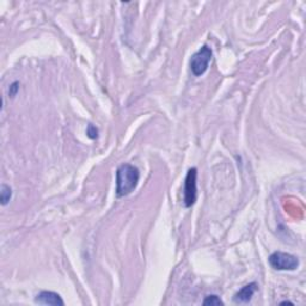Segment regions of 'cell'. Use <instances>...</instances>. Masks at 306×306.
I'll list each match as a JSON object with an SVG mask.
<instances>
[{"label":"cell","instance_id":"6da1fadb","mask_svg":"<svg viewBox=\"0 0 306 306\" xmlns=\"http://www.w3.org/2000/svg\"><path fill=\"white\" fill-rule=\"evenodd\" d=\"M139 180L140 172L137 166L128 163L120 165L116 170V196L123 198L129 195L137 188Z\"/></svg>","mask_w":306,"mask_h":306},{"label":"cell","instance_id":"7a4b0ae2","mask_svg":"<svg viewBox=\"0 0 306 306\" xmlns=\"http://www.w3.org/2000/svg\"><path fill=\"white\" fill-rule=\"evenodd\" d=\"M213 56L212 49L207 45L202 46L190 59V70L195 77H200L208 69Z\"/></svg>","mask_w":306,"mask_h":306},{"label":"cell","instance_id":"3957f363","mask_svg":"<svg viewBox=\"0 0 306 306\" xmlns=\"http://www.w3.org/2000/svg\"><path fill=\"white\" fill-rule=\"evenodd\" d=\"M269 265L275 270H295L300 265L297 256L282 251H275L269 256Z\"/></svg>","mask_w":306,"mask_h":306},{"label":"cell","instance_id":"277c9868","mask_svg":"<svg viewBox=\"0 0 306 306\" xmlns=\"http://www.w3.org/2000/svg\"><path fill=\"white\" fill-rule=\"evenodd\" d=\"M198 170L191 168L188 170L186 180H184V206L189 208L196 202L198 199Z\"/></svg>","mask_w":306,"mask_h":306},{"label":"cell","instance_id":"5b68a950","mask_svg":"<svg viewBox=\"0 0 306 306\" xmlns=\"http://www.w3.org/2000/svg\"><path fill=\"white\" fill-rule=\"evenodd\" d=\"M35 302L40 305H52V306H63L65 301L62 300L61 295L52 291H42L36 295Z\"/></svg>","mask_w":306,"mask_h":306},{"label":"cell","instance_id":"8992f818","mask_svg":"<svg viewBox=\"0 0 306 306\" xmlns=\"http://www.w3.org/2000/svg\"><path fill=\"white\" fill-rule=\"evenodd\" d=\"M257 283L251 282L249 285H245V286L242 288L241 291H238L233 297V301L236 304H247L251 300L252 295L255 294V292L257 291Z\"/></svg>","mask_w":306,"mask_h":306},{"label":"cell","instance_id":"52a82bcc","mask_svg":"<svg viewBox=\"0 0 306 306\" xmlns=\"http://www.w3.org/2000/svg\"><path fill=\"white\" fill-rule=\"evenodd\" d=\"M12 198V189L9 186L3 183L0 187V204L2 206H6Z\"/></svg>","mask_w":306,"mask_h":306},{"label":"cell","instance_id":"ba28073f","mask_svg":"<svg viewBox=\"0 0 306 306\" xmlns=\"http://www.w3.org/2000/svg\"><path fill=\"white\" fill-rule=\"evenodd\" d=\"M202 304H204L205 306H223L224 302L222 299L218 297V295L212 294V295H208V297H206V299Z\"/></svg>","mask_w":306,"mask_h":306},{"label":"cell","instance_id":"9c48e42d","mask_svg":"<svg viewBox=\"0 0 306 306\" xmlns=\"http://www.w3.org/2000/svg\"><path fill=\"white\" fill-rule=\"evenodd\" d=\"M86 134L90 139H97L98 138V129L92 124H89L88 129H86Z\"/></svg>","mask_w":306,"mask_h":306},{"label":"cell","instance_id":"30bf717a","mask_svg":"<svg viewBox=\"0 0 306 306\" xmlns=\"http://www.w3.org/2000/svg\"><path fill=\"white\" fill-rule=\"evenodd\" d=\"M19 91V83L18 81H15V83H12L11 85H10L9 88V96L10 97H15V96L17 95V92Z\"/></svg>","mask_w":306,"mask_h":306},{"label":"cell","instance_id":"8fae6325","mask_svg":"<svg viewBox=\"0 0 306 306\" xmlns=\"http://www.w3.org/2000/svg\"><path fill=\"white\" fill-rule=\"evenodd\" d=\"M293 305V302H291V301H282V302H280V305Z\"/></svg>","mask_w":306,"mask_h":306}]
</instances>
